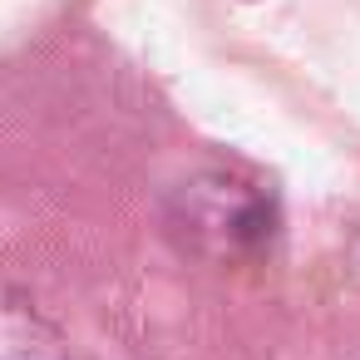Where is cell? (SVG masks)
I'll list each match as a JSON object with an SVG mask.
<instances>
[{
	"instance_id": "obj_1",
	"label": "cell",
	"mask_w": 360,
	"mask_h": 360,
	"mask_svg": "<svg viewBox=\"0 0 360 360\" xmlns=\"http://www.w3.org/2000/svg\"><path fill=\"white\" fill-rule=\"evenodd\" d=\"M178 247L207 262H247L276 237V198L232 168H202L168 193L163 212Z\"/></svg>"
},
{
	"instance_id": "obj_2",
	"label": "cell",
	"mask_w": 360,
	"mask_h": 360,
	"mask_svg": "<svg viewBox=\"0 0 360 360\" xmlns=\"http://www.w3.org/2000/svg\"><path fill=\"white\" fill-rule=\"evenodd\" d=\"M0 360H60L55 330L20 301L0 306Z\"/></svg>"
}]
</instances>
